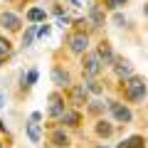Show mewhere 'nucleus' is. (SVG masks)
<instances>
[{
	"label": "nucleus",
	"instance_id": "nucleus-1",
	"mask_svg": "<svg viewBox=\"0 0 148 148\" xmlns=\"http://www.w3.org/2000/svg\"><path fill=\"white\" fill-rule=\"evenodd\" d=\"M143 94H146V82L141 77H131L126 82V99L138 101V99H143Z\"/></svg>",
	"mask_w": 148,
	"mask_h": 148
},
{
	"label": "nucleus",
	"instance_id": "nucleus-2",
	"mask_svg": "<svg viewBox=\"0 0 148 148\" xmlns=\"http://www.w3.org/2000/svg\"><path fill=\"white\" fill-rule=\"evenodd\" d=\"M101 59H99V54H86L84 59H82V69H84V74L86 77H96V74L101 72Z\"/></svg>",
	"mask_w": 148,
	"mask_h": 148
},
{
	"label": "nucleus",
	"instance_id": "nucleus-3",
	"mask_svg": "<svg viewBox=\"0 0 148 148\" xmlns=\"http://www.w3.org/2000/svg\"><path fill=\"white\" fill-rule=\"evenodd\" d=\"M109 111L114 114V119L121 121V123H128V121H131V111H128V106L119 104V101H109Z\"/></svg>",
	"mask_w": 148,
	"mask_h": 148
},
{
	"label": "nucleus",
	"instance_id": "nucleus-4",
	"mask_svg": "<svg viewBox=\"0 0 148 148\" xmlns=\"http://www.w3.org/2000/svg\"><path fill=\"white\" fill-rule=\"evenodd\" d=\"M86 47H89V37H86V35L77 32V35L69 37V49H72V52L82 54V52H86Z\"/></svg>",
	"mask_w": 148,
	"mask_h": 148
},
{
	"label": "nucleus",
	"instance_id": "nucleus-5",
	"mask_svg": "<svg viewBox=\"0 0 148 148\" xmlns=\"http://www.w3.org/2000/svg\"><path fill=\"white\" fill-rule=\"evenodd\" d=\"M114 72H116L119 79H131V74H133L131 62H126V59H116V62H114Z\"/></svg>",
	"mask_w": 148,
	"mask_h": 148
},
{
	"label": "nucleus",
	"instance_id": "nucleus-6",
	"mask_svg": "<svg viewBox=\"0 0 148 148\" xmlns=\"http://www.w3.org/2000/svg\"><path fill=\"white\" fill-rule=\"evenodd\" d=\"M96 54H99L101 64H114V62H116V57H114V49H111V47H109L106 42H101V45H99Z\"/></svg>",
	"mask_w": 148,
	"mask_h": 148
},
{
	"label": "nucleus",
	"instance_id": "nucleus-7",
	"mask_svg": "<svg viewBox=\"0 0 148 148\" xmlns=\"http://www.w3.org/2000/svg\"><path fill=\"white\" fill-rule=\"evenodd\" d=\"M64 114V104L59 99V94H52L49 96V116H62Z\"/></svg>",
	"mask_w": 148,
	"mask_h": 148
},
{
	"label": "nucleus",
	"instance_id": "nucleus-8",
	"mask_svg": "<svg viewBox=\"0 0 148 148\" xmlns=\"http://www.w3.org/2000/svg\"><path fill=\"white\" fill-rule=\"evenodd\" d=\"M27 138H30L32 143H40V141H42V128H40V123H37V121L27 123Z\"/></svg>",
	"mask_w": 148,
	"mask_h": 148
},
{
	"label": "nucleus",
	"instance_id": "nucleus-9",
	"mask_svg": "<svg viewBox=\"0 0 148 148\" xmlns=\"http://www.w3.org/2000/svg\"><path fill=\"white\" fill-rule=\"evenodd\" d=\"M52 79H54V84H57V86H67L69 84V74L64 72L62 67H54L52 69Z\"/></svg>",
	"mask_w": 148,
	"mask_h": 148
},
{
	"label": "nucleus",
	"instance_id": "nucleus-10",
	"mask_svg": "<svg viewBox=\"0 0 148 148\" xmlns=\"http://www.w3.org/2000/svg\"><path fill=\"white\" fill-rule=\"evenodd\" d=\"M0 22L8 27V30H17L20 27V17L12 15V12H3V17H0Z\"/></svg>",
	"mask_w": 148,
	"mask_h": 148
},
{
	"label": "nucleus",
	"instance_id": "nucleus-11",
	"mask_svg": "<svg viewBox=\"0 0 148 148\" xmlns=\"http://www.w3.org/2000/svg\"><path fill=\"white\" fill-rule=\"evenodd\" d=\"M72 101H74L77 106L86 101V86H84V84H79V86H74V89H72Z\"/></svg>",
	"mask_w": 148,
	"mask_h": 148
},
{
	"label": "nucleus",
	"instance_id": "nucleus-12",
	"mask_svg": "<svg viewBox=\"0 0 148 148\" xmlns=\"http://www.w3.org/2000/svg\"><path fill=\"white\" fill-rule=\"evenodd\" d=\"M59 121H62V123H69V126H77V123H79V114H77V111L64 109V114L59 116Z\"/></svg>",
	"mask_w": 148,
	"mask_h": 148
},
{
	"label": "nucleus",
	"instance_id": "nucleus-13",
	"mask_svg": "<svg viewBox=\"0 0 148 148\" xmlns=\"http://www.w3.org/2000/svg\"><path fill=\"white\" fill-rule=\"evenodd\" d=\"M143 146H146V141H143L141 136H131V138H126L119 148H143Z\"/></svg>",
	"mask_w": 148,
	"mask_h": 148
},
{
	"label": "nucleus",
	"instance_id": "nucleus-14",
	"mask_svg": "<svg viewBox=\"0 0 148 148\" xmlns=\"http://www.w3.org/2000/svg\"><path fill=\"white\" fill-rule=\"evenodd\" d=\"M27 20H30V22H45V10H42V8H32V10H27Z\"/></svg>",
	"mask_w": 148,
	"mask_h": 148
},
{
	"label": "nucleus",
	"instance_id": "nucleus-15",
	"mask_svg": "<svg viewBox=\"0 0 148 148\" xmlns=\"http://www.w3.org/2000/svg\"><path fill=\"white\" fill-rule=\"evenodd\" d=\"M89 17H91V22H94L96 27L99 25H104V15H101V10L96 5H91V10H89Z\"/></svg>",
	"mask_w": 148,
	"mask_h": 148
},
{
	"label": "nucleus",
	"instance_id": "nucleus-16",
	"mask_svg": "<svg viewBox=\"0 0 148 148\" xmlns=\"http://www.w3.org/2000/svg\"><path fill=\"white\" fill-rule=\"evenodd\" d=\"M35 35H37V30H35V25H32L30 30H27L25 35H22V45H25V47H27V45H32V40H35Z\"/></svg>",
	"mask_w": 148,
	"mask_h": 148
},
{
	"label": "nucleus",
	"instance_id": "nucleus-17",
	"mask_svg": "<svg viewBox=\"0 0 148 148\" xmlns=\"http://www.w3.org/2000/svg\"><path fill=\"white\" fill-rule=\"evenodd\" d=\"M111 131H114V128L106 121H99V126H96V133H99V136H111Z\"/></svg>",
	"mask_w": 148,
	"mask_h": 148
},
{
	"label": "nucleus",
	"instance_id": "nucleus-18",
	"mask_svg": "<svg viewBox=\"0 0 148 148\" xmlns=\"http://www.w3.org/2000/svg\"><path fill=\"white\" fill-rule=\"evenodd\" d=\"M52 141H54V146H67V136H64L62 131H54L52 133Z\"/></svg>",
	"mask_w": 148,
	"mask_h": 148
},
{
	"label": "nucleus",
	"instance_id": "nucleus-19",
	"mask_svg": "<svg viewBox=\"0 0 148 148\" xmlns=\"http://www.w3.org/2000/svg\"><path fill=\"white\" fill-rule=\"evenodd\" d=\"M86 91H91V94H101V84L94 82V79H89V82H86Z\"/></svg>",
	"mask_w": 148,
	"mask_h": 148
},
{
	"label": "nucleus",
	"instance_id": "nucleus-20",
	"mask_svg": "<svg viewBox=\"0 0 148 148\" xmlns=\"http://www.w3.org/2000/svg\"><path fill=\"white\" fill-rule=\"evenodd\" d=\"M37 77H40V74H37V69H30V72H27V77H25V82H27V86H32L37 82Z\"/></svg>",
	"mask_w": 148,
	"mask_h": 148
},
{
	"label": "nucleus",
	"instance_id": "nucleus-21",
	"mask_svg": "<svg viewBox=\"0 0 148 148\" xmlns=\"http://www.w3.org/2000/svg\"><path fill=\"white\" fill-rule=\"evenodd\" d=\"M8 52H10V42L5 37H0V54H8Z\"/></svg>",
	"mask_w": 148,
	"mask_h": 148
},
{
	"label": "nucleus",
	"instance_id": "nucleus-22",
	"mask_svg": "<svg viewBox=\"0 0 148 148\" xmlns=\"http://www.w3.org/2000/svg\"><path fill=\"white\" fill-rule=\"evenodd\" d=\"M106 5H109L111 10H116V8H121V5H126V0H106Z\"/></svg>",
	"mask_w": 148,
	"mask_h": 148
},
{
	"label": "nucleus",
	"instance_id": "nucleus-23",
	"mask_svg": "<svg viewBox=\"0 0 148 148\" xmlns=\"http://www.w3.org/2000/svg\"><path fill=\"white\" fill-rule=\"evenodd\" d=\"M114 22H116L119 27H123V25H126V15H121V12H116V15H114Z\"/></svg>",
	"mask_w": 148,
	"mask_h": 148
},
{
	"label": "nucleus",
	"instance_id": "nucleus-24",
	"mask_svg": "<svg viewBox=\"0 0 148 148\" xmlns=\"http://www.w3.org/2000/svg\"><path fill=\"white\" fill-rule=\"evenodd\" d=\"M37 35H40V37H47V35H49V25H42V27H37Z\"/></svg>",
	"mask_w": 148,
	"mask_h": 148
},
{
	"label": "nucleus",
	"instance_id": "nucleus-25",
	"mask_svg": "<svg viewBox=\"0 0 148 148\" xmlns=\"http://www.w3.org/2000/svg\"><path fill=\"white\" fill-rule=\"evenodd\" d=\"M67 3H72L74 8H84L86 5V0H67Z\"/></svg>",
	"mask_w": 148,
	"mask_h": 148
},
{
	"label": "nucleus",
	"instance_id": "nucleus-26",
	"mask_svg": "<svg viewBox=\"0 0 148 148\" xmlns=\"http://www.w3.org/2000/svg\"><path fill=\"white\" fill-rule=\"evenodd\" d=\"M143 12H146V17H148V5H146V10H143Z\"/></svg>",
	"mask_w": 148,
	"mask_h": 148
},
{
	"label": "nucleus",
	"instance_id": "nucleus-27",
	"mask_svg": "<svg viewBox=\"0 0 148 148\" xmlns=\"http://www.w3.org/2000/svg\"><path fill=\"white\" fill-rule=\"evenodd\" d=\"M0 106H3V96H0Z\"/></svg>",
	"mask_w": 148,
	"mask_h": 148
},
{
	"label": "nucleus",
	"instance_id": "nucleus-28",
	"mask_svg": "<svg viewBox=\"0 0 148 148\" xmlns=\"http://www.w3.org/2000/svg\"><path fill=\"white\" fill-rule=\"evenodd\" d=\"M99 148H106V146H99Z\"/></svg>",
	"mask_w": 148,
	"mask_h": 148
},
{
	"label": "nucleus",
	"instance_id": "nucleus-29",
	"mask_svg": "<svg viewBox=\"0 0 148 148\" xmlns=\"http://www.w3.org/2000/svg\"><path fill=\"white\" fill-rule=\"evenodd\" d=\"M0 148H3V146H0Z\"/></svg>",
	"mask_w": 148,
	"mask_h": 148
}]
</instances>
